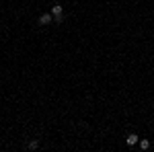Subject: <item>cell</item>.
<instances>
[{"instance_id": "obj_5", "label": "cell", "mask_w": 154, "mask_h": 152, "mask_svg": "<svg viewBox=\"0 0 154 152\" xmlns=\"http://www.w3.org/2000/svg\"><path fill=\"white\" fill-rule=\"evenodd\" d=\"M37 146H39V142H35V140H33V142H29V150H35Z\"/></svg>"}, {"instance_id": "obj_4", "label": "cell", "mask_w": 154, "mask_h": 152, "mask_svg": "<svg viewBox=\"0 0 154 152\" xmlns=\"http://www.w3.org/2000/svg\"><path fill=\"white\" fill-rule=\"evenodd\" d=\"M140 148H142V150H148V148H150V142H148V140H142V142H140Z\"/></svg>"}, {"instance_id": "obj_1", "label": "cell", "mask_w": 154, "mask_h": 152, "mask_svg": "<svg viewBox=\"0 0 154 152\" xmlns=\"http://www.w3.org/2000/svg\"><path fill=\"white\" fill-rule=\"evenodd\" d=\"M51 21H54V14H47V12H45V14L39 17V25H49Z\"/></svg>"}, {"instance_id": "obj_3", "label": "cell", "mask_w": 154, "mask_h": 152, "mask_svg": "<svg viewBox=\"0 0 154 152\" xmlns=\"http://www.w3.org/2000/svg\"><path fill=\"white\" fill-rule=\"evenodd\" d=\"M51 14H54V17H60V14H62V6H60V4H54V8H51Z\"/></svg>"}, {"instance_id": "obj_2", "label": "cell", "mask_w": 154, "mask_h": 152, "mask_svg": "<svg viewBox=\"0 0 154 152\" xmlns=\"http://www.w3.org/2000/svg\"><path fill=\"white\" fill-rule=\"evenodd\" d=\"M125 142H127L129 146H134V144H138V136H136V134H129V136L125 138Z\"/></svg>"}]
</instances>
